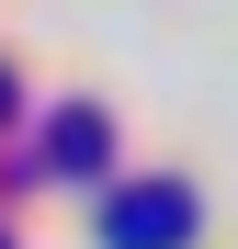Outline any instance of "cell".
Listing matches in <instances>:
<instances>
[{
    "label": "cell",
    "instance_id": "6da1fadb",
    "mask_svg": "<svg viewBox=\"0 0 238 249\" xmlns=\"http://www.w3.org/2000/svg\"><path fill=\"white\" fill-rule=\"evenodd\" d=\"M113 238H125V249H182L193 238V204L182 193H125V204H113Z\"/></svg>",
    "mask_w": 238,
    "mask_h": 249
}]
</instances>
